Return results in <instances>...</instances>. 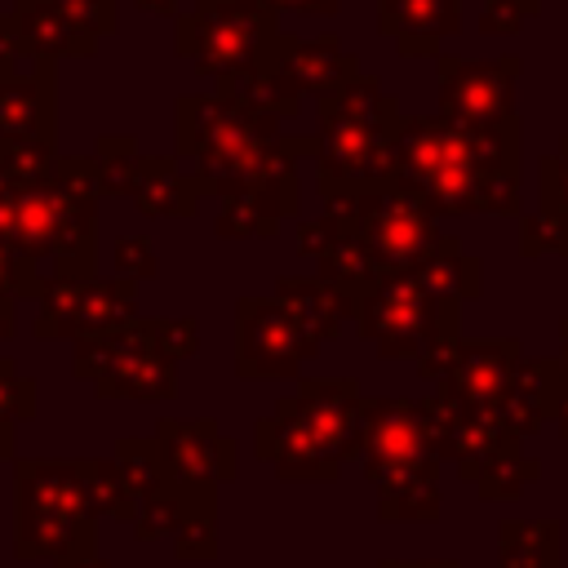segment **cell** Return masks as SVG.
<instances>
[{
    "label": "cell",
    "instance_id": "1",
    "mask_svg": "<svg viewBox=\"0 0 568 568\" xmlns=\"http://www.w3.org/2000/svg\"><path fill=\"white\" fill-rule=\"evenodd\" d=\"M178 151L195 160V186L226 200L222 235H275L280 217L297 204V178L275 111L244 93L182 98Z\"/></svg>",
    "mask_w": 568,
    "mask_h": 568
},
{
    "label": "cell",
    "instance_id": "2",
    "mask_svg": "<svg viewBox=\"0 0 568 568\" xmlns=\"http://www.w3.org/2000/svg\"><path fill=\"white\" fill-rule=\"evenodd\" d=\"M519 120L462 129L448 120H408L395 138V178L430 213H510L519 191Z\"/></svg>",
    "mask_w": 568,
    "mask_h": 568
},
{
    "label": "cell",
    "instance_id": "3",
    "mask_svg": "<svg viewBox=\"0 0 568 568\" xmlns=\"http://www.w3.org/2000/svg\"><path fill=\"white\" fill-rule=\"evenodd\" d=\"M93 160H62L27 191H0V244L31 271L58 262V275H89L93 262Z\"/></svg>",
    "mask_w": 568,
    "mask_h": 568
},
{
    "label": "cell",
    "instance_id": "4",
    "mask_svg": "<svg viewBox=\"0 0 568 568\" xmlns=\"http://www.w3.org/2000/svg\"><path fill=\"white\" fill-rule=\"evenodd\" d=\"M368 404L351 377L302 382L293 399H280L271 417L257 422V457L284 479H328L337 466L364 448Z\"/></svg>",
    "mask_w": 568,
    "mask_h": 568
},
{
    "label": "cell",
    "instance_id": "5",
    "mask_svg": "<svg viewBox=\"0 0 568 568\" xmlns=\"http://www.w3.org/2000/svg\"><path fill=\"white\" fill-rule=\"evenodd\" d=\"M395 138H399L395 98L382 93L377 80L355 75L346 89L328 93L320 102V138H315L324 200L390 182L395 178Z\"/></svg>",
    "mask_w": 568,
    "mask_h": 568
},
{
    "label": "cell",
    "instance_id": "6",
    "mask_svg": "<svg viewBox=\"0 0 568 568\" xmlns=\"http://www.w3.org/2000/svg\"><path fill=\"white\" fill-rule=\"evenodd\" d=\"M364 470L377 488L382 519H435L439 515V439L430 404L382 399L368 404Z\"/></svg>",
    "mask_w": 568,
    "mask_h": 568
},
{
    "label": "cell",
    "instance_id": "7",
    "mask_svg": "<svg viewBox=\"0 0 568 568\" xmlns=\"http://www.w3.org/2000/svg\"><path fill=\"white\" fill-rule=\"evenodd\" d=\"M359 333L386 359H417L426 377H439L457 351V306L453 297L435 293L422 275L399 271L382 275L359 302Z\"/></svg>",
    "mask_w": 568,
    "mask_h": 568
},
{
    "label": "cell",
    "instance_id": "8",
    "mask_svg": "<svg viewBox=\"0 0 568 568\" xmlns=\"http://www.w3.org/2000/svg\"><path fill=\"white\" fill-rule=\"evenodd\" d=\"M178 49L209 80L248 93L275 71L284 36L266 0H195L191 18L178 22Z\"/></svg>",
    "mask_w": 568,
    "mask_h": 568
},
{
    "label": "cell",
    "instance_id": "9",
    "mask_svg": "<svg viewBox=\"0 0 568 568\" xmlns=\"http://www.w3.org/2000/svg\"><path fill=\"white\" fill-rule=\"evenodd\" d=\"M13 546L22 559L93 555V506L80 462H18Z\"/></svg>",
    "mask_w": 568,
    "mask_h": 568
},
{
    "label": "cell",
    "instance_id": "10",
    "mask_svg": "<svg viewBox=\"0 0 568 568\" xmlns=\"http://www.w3.org/2000/svg\"><path fill=\"white\" fill-rule=\"evenodd\" d=\"M75 373L98 386V395H129V399H169L173 395V359L160 351L151 320L120 324L98 337H80Z\"/></svg>",
    "mask_w": 568,
    "mask_h": 568
},
{
    "label": "cell",
    "instance_id": "11",
    "mask_svg": "<svg viewBox=\"0 0 568 568\" xmlns=\"http://www.w3.org/2000/svg\"><path fill=\"white\" fill-rule=\"evenodd\" d=\"M320 337H328L293 297H244L240 302V342L235 364L240 377H288L302 368V359L315 355Z\"/></svg>",
    "mask_w": 568,
    "mask_h": 568
},
{
    "label": "cell",
    "instance_id": "12",
    "mask_svg": "<svg viewBox=\"0 0 568 568\" xmlns=\"http://www.w3.org/2000/svg\"><path fill=\"white\" fill-rule=\"evenodd\" d=\"M133 320V280L58 275L40 288V337H98Z\"/></svg>",
    "mask_w": 568,
    "mask_h": 568
},
{
    "label": "cell",
    "instance_id": "13",
    "mask_svg": "<svg viewBox=\"0 0 568 568\" xmlns=\"http://www.w3.org/2000/svg\"><path fill=\"white\" fill-rule=\"evenodd\" d=\"M519 62H462L444 58L439 62V120L462 124V129H497L519 120L510 89H515Z\"/></svg>",
    "mask_w": 568,
    "mask_h": 568
},
{
    "label": "cell",
    "instance_id": "14",
    "mask_svg": "<svg viewBox=\"0 0 568 568\" xmlns=\"http://www.w3.org/2000/svg\"><path fill=\"white\" fill-rule=\"evenodd\" d=\"M160 457H164V475L186 497L195 488L209 497V488L235 470V448H226V439L213 435V422H164Z\"/></svg>",
    "mask_w": 568,
    "mask_h": 568
},
{
    "label": "cell",
    "instance_id": "15",
    "mask_svg": "<svg viewBox=\"0 0 568 568\" xmlns=\"http://www.w3.org/2000/svg\"><path fill=\"white\" fill-rule=\"evenodd\" d=\"M271 75L284 89H293V93H320V98H328V93H337V89H346L355 80V58L342 53V44L333 36L306 40V44L302 40H284Z\"/></svg>",
    "mask_w": 568,
    "mask_h": 568
},
{
    "label": "cell",
    "instance_id": "16",
    "mask_svg": "<svg viewBox=\"0 0 568 568\" xmlns=\"http://www.w3.org/2000/svg\"><path fill=\"white\" fill-rule=\"evenodd\" d=\"M382 36L399 40L404 53H435L439 36L457 31L462 0H377Z\"/></svg>",
    "mask_w": 568,
    "mask_h": 568
},
{
    "label": "cell",
    "instance_id": "17",
    "mask_svg": "<svg viewBox=\"0 0 568 568\" xmlns=\"http://www.w3.org/2000/svg\"><path fill=\"white\" fill-rule=\"evenodd\" d=\"M124 169H129L133 178L115 182L111 191L133 195L142 213H169V217H182V213H191V209H195V191H200V186H186V182L178 178V169H173V164H160V160L133 155V160H124Z\"/></svg>",
    "mask_w": 568,
    "mask_h": 568
},
{
    "label": "cell",
    "instance_id": "18",
    "mask_svg": "<svg viewBox=\"0 0 568 568\" xmlns=\"http://www.w3.org/2000/svg\"><path fill=\"white\" fill-rule=\"evenodd\" d=\"M501 568H559V524L555 519H506L501 524Z\"/></svg>",
    "mask_w": 568,
    "mask_h": 568
},
{
    "label": "cell",
    "instance_id": "19",
    "mask_svg": "<svg viewBox=\"0 0 568 568\" xmlns=\"http://www.w3.org/2000/svg\"><path fill=\"white\" fill-rule=\"evenodd\" d=\"M80 479H84V493H89L93 515L138 519V497H133L120 462H80Z\"/></svg>",
    "mask_w": 568,
    "mask_h": 568
},
{
    "label": "cell",
    "instance_id": "20",
    "mask_svg": "<svg viewBox=\"0 0 568 568\" xmlns=\"http://www.w3.org/2000/svg\"><path fill=\"white\" fill-rule=\"evenodd\" d=\"M541 217L568 240V138L559 155L541 160Z\"/></svg>",
    "mask_w": 568,
    "mask_h": 568
},
{
    "label": "cell",
    "instance_id": "21",
    "mask_svg": "<svg viewBox=\"0 0 568 568\" xmlns=\"http://www.w3.org/2000/svg\"><path fill=\"white\" fill-rule=\"evenodd\" d=\"M31 408H36V382L31 377H18V368L0 359V417L4 422L31 417Z\"/></svg>",
    "mask_w": 568,
    "mask_h": 568
},
{
    "label": "cell",
    "instance_id": "22",
    "mask_svg": "<svg viewBox=\"0 0 568 568\" xmlns=\"http://www.w3.org/2000/svg\"><path fill=\"white\" fill-rule=\"evenodd\" d=\"M541 0H484V31L488 36H510L524 27V13H537Z\"/></svg>",
    "mask_w": 568,
    "mask_h": 568
},
{
    "label": "cell",
    "instance_id": "23",
    "mask_svg": "<svg viewBox=\"0 0 568 568\" xmlns=\"http://www.w3.org/2000/svg\"><path fill=\"white\" fill-rule=\"evenodd\" d=\"M40 288L44 284L36 280V271L13 248L0 244V306H9V297H18V293H40Z\"/></svg>",
    "mask_w": 568,
    "mask_h": 568
},
{
    "label": "cell",
    "instance_id": "24",
    "mask_svg": "<svg viewBox=\"0 0 568 568\" xmlns=\"http://www.w3.org/2000/svg\"><path fill=\"white\" fill-rule=\"evenodd\" d=\"M151 333H155V342H160V351L169 359H178V355L200 346V328L191 320H151Z\"/></svg>",
    "mask_w": 568,
    "mask_h": 568
},
{
    "label": "cell",
    "instance_id": "25",
    "mask_svg": "<svg viewBox=\"0 0 568 568\" xmlns=\"http://www.w3.org/2000/svg\"><path fill=\"white\" fill-rule=\"evenodd\" d=\"M115 266H120V280H142L155 271V257H151V244L146 240H120L115 244Z\"/></svg>",
    "mask_w": 568,
    "mask_h": 568
},
{
    "label": "cell",
    "instance_id": "26",
    "mask_svg": "<svg viewBox=\"0 0 568 568\" xmlns=\"http://www.w3.org/2000/svg\"><path fill=\"white\" fill-rule=\"evenodd\" d=\"M271 9H293V13H337V0H266Z\"/></svg>",
    "mask_w": 568,
    "mask_h": 568
},
{
    "label": "cell",
    "instance_id": "27",
    "mask_svg": "<svg viewBox=\"0 0 568 568\" xmlns=\"http://www.w3.org/2000/svg\"><path fill=\"white\" fill-rule=\"evenodd\" d=\"M382 568H457V559H417V564H395V559H386Z\"/></svg>",
    "mask_w": 568,
    "mask_h": 568
},
{
    "label": "cell",
    "instance_id": "28",
    "mask_svg": "<svg viewBox=\"0 0 568 568\" xmlns=\"http://www.w3.org/2000/svg\"><path fill=\"white\" fill-rule=\"evenodd\" d=\"M58 568H106L98 555H75V559H62Z\"/></svg>",
    "mask_w": 568,
    "mask_h": 568
},
{
    "label": "cell",
    "instance_id": "29",
    "mask_svg": "<svg viewBox=\"0 0 568 568\" xmlns=\"http://www.w3.org/2000/svg\"><path fill=\"white\" fill-rule=\"evenodd\" d=\"M9 435H13V422L0 417V457H9Z\"/></svg>",
    "mask_w": 568,
    "mask_h": 568
},
{
    "label": "cell",
    "instance_id": "30",
    "mask_svg": "<svg viewBox=\"0 0 568 568\" xmlns=\"http://www.w3.org/2000/svg\"><path fill=\"white\" fill-rule=\"evenodd\" d=\"M138 4H142V9H164V13L173 9V0H138Z\"/></svg>",
    "mask_w": 568,
    "mask_h": 568
},
{
    "label": "cell",
    "instance_id": "31",
    "mask_svg": "<svg viewBox=\"0 0 568 568\" xmlns=\"http://www.w3.org/2000/svg\"><path fill=\"white\" fill-rule=\"evenodd\" d=\"M564 333H568V320H564ZM559 364H564V373H568V342H564V359H559Z\"/></svg>",
    "mask_w": 568,
    "mask_h": 568
}]
</instances>
